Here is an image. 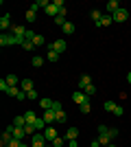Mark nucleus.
Segmentation results:
<instances>
[{
	"instance_id": "f257e3e1",
	"label": "nucleus",
	"mask_w": 131,
	"mask_h": 147,
	"mask_svg": "<svg viewBox=\"0 0 131 147\" xmlns=\"http://www.w3.org/2000/svg\"><path fill=\"white\" fill-rule=\"evenodd\" d=\"M66 49H68V44H66V40H55L53 44H48V51H55V53H66Z\"/></svg>"
},
{
	"instance_id": "f03ea898",
	"label": "nucleus",
	"mask_w": 131,
	"mask_h": 147,
	"mask_svg": "<svg viewBox=\"0 0 131 147\" xmlns=\"http://www.w3.org/2000/svg\"><path fill=\"white\" fill-rule=\"evenodd\" d=\"M11 44H18L13 33H2L0 35V46H11Z\"/></svg>"
},
{
	"instance_id": "7ed1b4c3",
	"label": "nucleus",
	"mask_w": 131,
	"mask_h": 147,
	"mask_svg": "<svg viewBox=\"0 0 131 147\" xmlns=\"http://www.w3.org/2000/svg\"><path fill=\"white\" fill-rule=\"evenodd\" d=\"M31 143L33 145H42V147H46V136H44V132H35V134L31 136Z\"/></svg>"
},
{
	"instance_id": "20e7f679",
	"label": "nucleus",
	"mask_w": 131,
	"mask_h": 147,
	"mask_svg": "<svg viewBox=\"0 0 131 147\" xmlns=\"http://www.w3.org/2000/svg\"><path fill=\"white\" fill-rule=\"evenodd\" d=\"M9 129H11L13 138H18V141H24V136H26V129H24V127H15V125H9Z\"/></svg>"
},
{
	"instance_id": "39448f33",
	"label": "nucleus",
	"mask_w": 131,
	"mask_h": 147,
	"mask_svg": "<svg viewBox=\"0 0 131 147\" xmlns=\"http://www.w3.org/2000/svg\"><path fill=\"white\" fill-rule=\"evenodd\" d=\"M42 119L48 123V125H53V123L57 121V112H55V110H44V112H42Z\"/></svg>"
},
{
	"instance_id": "423d86ee",
	"label": "nucleus",
	"mask_w": 131,
	"mask_h": 147,
	"mask_svg": "<svg viewBox=\"0 0 131 147\" xmlns=\"http://www.w3.org/2000/svg\"><path fill=\"white\" fill-rule=\"evenodd\" d=\"M72 101H74V103H79V105H83V103H85V101H90V97H87L85 92L76 90L74 94H72Z\"/></svg>"
},
{
	"instance_id": "0eeeda50",
	"label": "nucleus",
	"mask_w": 131,
	"mask_h": 147,
	"mask_svg": "<svg viewBox=\"0 0 131 147\" xmlns=\"http://www.w3.org/2000/svg\"><path fill=\"white\" fill-rule=\"evenodd\" d=\"M11 141H13V134H11V129L7 127L5 134L0 136V147H9V143H11Z\"/></svg>"
},
{
	"instance_id": "6e6552de",
	"label": "nucleus",
	"mask_w": 131,
	"mask_h": 147,
	"mask_svg": "<svg viewBox=\"0 0 131 147\" xmlns=\"http://www.w3.org/2000/svg\"><path fill=\"white\" fill-rule=\"evenodd\" d=\"M90 84H92V77H90L87 73H83L81 77H79V90L83 92V90H85L87 86H90Z\"/></svg>"
},
{
	"instance_id": "1a4fd4ad",
	"label": "nucleus",
	"mask_w": 131,
	"mask_h": 147,
	"mask_svg": "<svg viewBox=\"0 0 131 147\" xmlns=\"http://www.w3.org/2000/svg\"><path fill=\"white\" fill-rule=\"evenodd\" d=\"M127 16H129V13H127V9H122V7H120V9H118L116 13H114L112 18H114V22H125V20H127Z\"/></svg>"
},
{
	"instance_id": "9d476101",
	"label": "nucleus",
	"mask_w": 131,
	"mask_h": 147,
	"mask_svg": "<svg viewBox=\"0 0 131 147\" xmlns=\"http://www.w3.org/2000/svg\"><path fill=\"white\" fill-rule=\"evenodd\" d=\"M44 136H46V141H48V143H53L57 138V129L53 127V125H48V127L44 129Z\"/></svg>"
},
{
	"instance_id": "9b49d317",
	"label": "nucleus",
	"mask_w": 131,
	"mask_h": 147,
	"mask_svg": "<svg viewBox=\"0 0 131 147\" xmlns=\"http://www.w3.org/2000/svg\"><path fill=\"white\" fill-rule=\"evenodd\" d=\"M0 29H2V33H5L7 29H11V16H9V13H5V16L0 18Z\"/></svg>"
},
{
	"instance_id": "f8f14e48",
	"label": "nucleus",
	"mask_w": 131,
	"mask_h": 147,
	"mask_svg": "<svg viewBox=\"0 0 131 147\" xmlns=\"http://www.w3.org/2000/svg\"><path fill=\"white\" fill-rule=\"evenodd\" d=\"M118 9H120V2H118V0H109V2H107V13H109V16H114Z\"/></svg>"
},
{
	"instance_id": "ddd939ff",
	"label": "nucleus",
	"mask_w": 131,
	"mask_h": 147,
	"mask_svg": "<svg viewBox=\"0 0 131 147\" xmlns=\"http://www.w3.org/2000/svg\"><path fill=\"white\" fill-rule=\"evenodd\" d=\"M76 136H79V129H76V127H68V129H66V141H76Z\"/></svg>"
},
{
	"instance_id": "4468645a",
	"label": "nucleus",
	"mask_w": 131,
	"mask_h": 147,
	"mask_svg": "<svg viewBox=\"0 0 131 147\" xmlns=\"http://www.w3.org/2000/svg\"><path fill=\"white\" fill-rule=\"evenodd\" d=\"M96 141L100 143V147H107V145H112V136H109V134H98Z\"/></svg>"
},
{
	"instance_id": "2eb2a0df",
	"label": "nucleus",
	"mask_w": 131,
	"mask_h": 147,
	"mask_svg": "<svg viewBox=\"0 0 131 147\" xmlns=\"http://www.w3.org/2000/svg\"><path fill=\"white\" fill-rule=\"evenodd\" d=\"M33 125H35V129H42V132H44L46 127H48V123L44 121L42 117H37V119H35V121H33Z\"/></svg>"
},
{
	"instance_id": "dca6fc26",
	"label": "nucleus",
	"mask_w": 131,
	"mask_h": 147,
	"mask_svg": "<svg viewBox=\"0 0 131 147\" xmlns=\"http://www.w3.org/2000/svg\"><path fill=\"white\" fill-rule=\"evenodd\" d=\"M20 88H22V92H31L33 90V79H22Z\"/></svg>"
},
{
	"instance_id": "f3484780",
	"label": "nucleus",
	"mask_w": 131,
	"mask_h": 147,
	"mask_svg": "<svg viewBox=\"0 0 131 147\" xmlns=\"http://www.w3.org/2000/svg\"><path fill=\"white\" fill-rule=\"evenodd\" d=\"M103 108H105L107 112L116 114V110H118V103H114V101H105V103H103Z\"/></svg>"
},
{
	"instance_id": "a211bd4d",
	"label": "nucleus",
	"mask_w": 131,
	"mask_h": 147,
	"mask_svg": "<svg viewBox=\"0 0 131 147\" xmlns=\"http://www.w3.org/2000/svg\"><path fill=\"white\" fill-rule=\"evenodd\" d=\"M112 22H114V18H112V16H109V13H105V16L100 18V22H98V24H96V26H109V24H112Z\"/></svg>"
},
{
	"instance_id": "6ab92c4d",
	"label": "nucleus",
	"mask_w": 131,
	"mask_h": 147,
	"mask_svg": "<svg viewBox=\"0 0 131 147\" xmlns=\"http://www.w3.org/2000/svg\"><path fill=\"white\" fill-rule=\"evenodd\" d=\"M39 105H42V110H50L53 108V99H48V97L39 99Z\"/></svg>"
},
{
	"instance_id": "aec40b11",
	"label": "nucleus",
	"mask_w": 131,
	"mask_h": 147,
	"mask_svg": "<svg viewBox=\"0 0 131 147\" xmlns=\"http://www.w3.org/2000/svg\"><path fill=\"white\" fill-rule=\"evenodd\" d=\"M13 125H15V127H26V119H24V114H20V117L13 119Z\"/></svg>"
},
{
	"instance_id": "412c9836",
	"label": "nucleus",
	"mask_w": 131,
	"mask_h": 147,
	"mask_svg": "<svg viewBox=\"0 0 131 147\" xmlns=\"http://www.w3.org/2000/svg\"><path fill=\"white\" fill-rule=\"evenodd\" d=\"M44 61H46V57H39V55H33V57H31V64H33L35 68H39Z\"/></svg>"
},
{
	"instance_id": "4be33fe9",
	"label": "nucleus",
	"mask_w": 131,
	"mask_h": 147,
	"mask_svg": "<svg viewBox=\"0 0 131 147\" xmlns=\"http://www.w3.org/2000/svg\"><path fill=\"white\" fill-rule=\"evenodd\" d=\"M61 31L66 35H72V33H74V24H72V22H66V24L61 26Z\"/></svg>"
},
{
	"instance_id": "5701e85b",
	"label": "nucleus",
	"mask_w": 131,
	"mask_h": 147,
	"mask_svg": "<svg viewBox=\"0 0 131 147\" xmlns=\"http://www.w3.org/2000/svg\"><path fill=\"white\" fill-rule=\"evenodd\" d=\"M24 119H26V123H33L35 119H37V114H35V110H26L24 112Z\"/></svg>"
},
{
	"instance_id": "b1692460",
	"label": "nucleus",
	"mask_w": 131,
	"mask_h": 147,
	"mask_svg": "<svg viewBox=\"0 0 131 147\" xmlns=\"http://www.w3.org/2000/svg\"><path fill=\"white\" fill-rule=\"evenodd\" d=\"M5 79H7V84H9V86H18V84H20L18 75H7Z\"/></svg>"
},
{
	"instance_id": "393cba45",
	"label": "nucleus",
	"mask_w": 131,
	"mask_h": 147,
	"mask_svg": "<svg viewBox=\"0 0 131 147\" xmlns=\"http://www.w3.org/2000/svg\"><path fill=\"white\" fill-rule=\"evenodd\" d=\"M66 22H68V20H66V11H63V13H59V16L55 18V24H57V26H63Z\"/></svg>"
},
{
	"instance_id": "a878e982",
	"label": "nucleus",
	"mask_w": 131,
	"mask_h": 147,
	"mask_svg": "<svg viewBox=\"0 0 131 147\" xmlns=\"http://www.w3.org/2000/svg\"><path fill=\"white\" fill-rule=\"evenodd\" d=\"M100 18H103V13H100V11H96V9H92V22H94V24H98V22H100Z\"/></svg>"
},
{
	"instance_id": "bb28decb",
	"label": "nucleus",
	"mask_w": 131,
	"mask_h": 147,
	"mask_svg": "<svg viewBox=\"0 0 131 147\" xmlns=\"http://www.w3.org/2000/svg\"><path fill=\"white\" fill-rule=\"evenodd\" d=\"M33 44H35V46H44V44H46V40H44V35H39V33H37V35L33 37Z\"/></svg>"
},
{
	"instance_id": "cd10ccee",
	"label": "nucleus",
	"mask_w": 131,
	"mask_h": 147,
	"mask_svg": "<svg viewBox=\"0 0 131 147\" xmlns=\"http://www.w3.org/2000/svg\"><path fill=\"white\" fill-rule=\"evenodd\" d=\"M20 46H22V49H24V51H33V49H35V44H33L31 40H24V42L20 44Z\"/></svg>"
},
{
	"instance_id": "c85d7f7f",
	"label": "nucleus",
	"mask_w": 131,
	"mask_h": 147,
	"mask_svg": "<svg viewBox=\"0 0 131 147\" xmlns=\"http://www.w3.org/2000/svg\"><path fill=\"white\" fill-rule=\"evenodd\" d=\"M46 59H48V61H57V59H59V53H55V51H48V53H46Z\"/></svg>"
},
{
	"instance_id": "c756f323",
	"label": "nucleus",
	"mask_w": 131,
	"mask_h": 147,
	"mask_svg": "<svg viewBox=\"0 0 131 147\" xmlns=\"http://www.w3.org/2000/svg\"><path fill=\"white\" fill-rule=\"evenodd\" d=\"M35 20H37V13L29 9V11H26V22H35Z\"/></svg>"
},
{
	"instance_id": "7c9ffc66",
	"label": "nucleus",
	"mask_w": 131,
	"mask_h": 147,
	"mask_svg": "<svg viewBox=\"0 0 131 147\" xmlns=\"http://www.w3.org/2000/svg\"><path fill=\"white\" fill-rule=\"evenodd\" d=\"M50 110H55V112H63L61 101H53V108H50Z\"/></svg>"
},
{
	"instance_id": "2f4dec72",
	"label": "nucleus",
	"mask_w": 131,
	"mask_h": 147,
	"mask_svg": "<svg viewBox=\"0 0 131 147\" xmlns=\"http://www.w3.org/2000/svg\"><path fill=\"white\" fill-rule=\"evenodd\" d=\"M68 117H66V112H57V123H66Z\"/></svg>"
},
{
	"instance_id": "473e14b6",
	"label": "nucleus",
	"mask_w": 131,
	"mask_h": 147,
	"mask_svg": "<svg viewBox=\"0 0 131 147\" xmlns=\"http://www.w3.org/2000/svg\"><path fill=\"white\" fill-rule=\"evenodd\" d=\"M96 132H98V134H109V127H107V125H98Z\"/></svg>"
},
{
	"instance_id": "72a5a7b5",
	"label": "nucleus",
	"mask_w": 131,
	"mask_h": 147,
	"mask_svg": "<svg viewBox=\"0 0 131 147\" xmlns=\"http://www.w3.org/2000/svg\"><path fill=\"white\" fill-rule=\"evenodd\" d=\"M26 97H29V99H39V92L35 90V88H33L31 92H26Z\"/></svg>"
},
{
	"instance_id": "f704fd0d",
	"label": "nucleus",
	"mask_w": 131,
	"mask_h": 147,
	"mask_svg": "<svg viewBox=\"0 0 131 147\" xmlns=\"http://www.w3.org/2000/svg\"><path fill=\"white\" fill-rule=\"evenodd\" d=\"M83 92H85L87 97H92L94 92H96V88H94V86H92V84H90V86H87V88H85V90H83Z\"/></svg>"
},
{
	"instance_id": "c9c22d12",
	"label": "nucleus",
	"mask_w": 131,
	"mask_h": 147,
	"mask_svg": "<svg viewBox=\"0 0 131 147\" xmlns=\"http://www.w3.org/2000/svg\"><path fill=\"white\" fill-rule=\"evenodd\" d=\"M0 90H2V92L9 90V84H7V79H0Z\"/></svg>"
},
{
	"instance_id": "e433bc0d",
	"label": "nucleus",
	"mask_w": 131,
	"mask_h": 147,
	"mask_svg": "<svg viewBox=\"0 0 131 147\" xmlns=\"http://www.w3.org/2000/svg\"><path fill=\"white\" fill-rule=\"evenodd\" d=\"M79 108H81V112H83V114H87V112H90V101H85V103H83V105H79Z\"/></svg>"
},
{
	"instance_id": "4c0bfd02",
	"label": "nucleus",
	"mask_w": 131,
	"mask_h": 147,
	"mask_svg": "<svg viewBox=\"0 0 131 147\" xmlns=\"http://www.w3.org/2000/svg\"><path fill=\"white\" fill-rule=\"evenodd\" d=\"M53 145H55V147H63V138H61V136H57L55 141H53Z\"/></svg>"
},
{
	"instance_id": "58836bf2",
	"label": "nucleus",
	"mask_w": 131,
	"mask_h": 147,
	"mask_svg": "<svg viewBox=\"0 0 131 147\" xmlns=\"http://www.w3.org/2000/svg\"><path fill=\"white\" fill-rule=\"evenodd\" d=\"M39 9H42V7H39V2H33V5H31V11H35V13H37Z\"/></svg>"
},
{
	"instance_id": "ea45409f",
	"label": "nucleus",
	"mask_w": 131,
	"mask_h": 147,
	"mask_svg": "<svg viewBox=\"0 0 131 147\" xmlns=\"http://www.w3.org/2000/svg\"><path fill=\"white\" fill-rule=\"evenodd\" d=\"M109 136H112V138H116V136H118V129H116V127H109Z\"/></svg>"
},
{
	"instance_id": "a19ab883",
	"label": "nucleus",
	"mask_w": 131,
	"mask_h": 147,
	"mask_svg": "<svg viewBox=\"0 0 131 147\" xmlns=\"http://www.w3.org/2000/svg\"><path fill=\"white\" fill-rule=\"evenodd\" d=\"M90 147H100V143L98 141H92V145H90Z\"/></svg>"
},
{
	"instance_id": "79ce46f5",
	"label": "nucleus",
	"mask_w": 131,
	"mask_h": 147,
	"mask_svg": "<svg viewBox=\"0 0 131 147\" xmlns=\"http://www.w3.org/2000/svg\"><path fill=\"white\" fill-rule=\"evenodd\" d=\"M127 81H129V84H131V70H129V75H127Z\"/></svg>"
},
{
	"instance_id": "37998d69",
	"label": "nucleus",
	"mask_w": 131,
	"mask_h": 147,
	"mask_svg": "<svg viewBox=\"0 0 131 147\" xmlns=\"http://www.w3.org/2000/svg\"><path fill=\"white\" fill-rule=\"evenodd\" d=\"M107 147H116V145H107Z\"/></svg>"
},
{
	"instance_id": "c03bdc74",
	"label": "nucleus",
	"mask_w": 131,
	"mask_h": 147,
	"mask_svg": "<svg viewBox=\"0 0 131 147\" xmlns=\"http://www.w3.org/2000/svg\"><path fill=\"white\" fill-rule=\"evenodd\" d=\"M46 147H55V145H46Z\"/></svg>"
},
{
	"instance_id": "a18cd8bd",
	"label": "nucleus",
	"mask_w": 131,
	"mask_h": 147,
	"mask_svg": "<svg viewBox=\"0 0 131 147\" xmlns=\"http://www.w3.org/2000/svg\"><path fill=\"white\" fill-rule=\"evenodd\" d=\"M76 147H79V145H76Z\"/></svg>"
}]
</instances>
